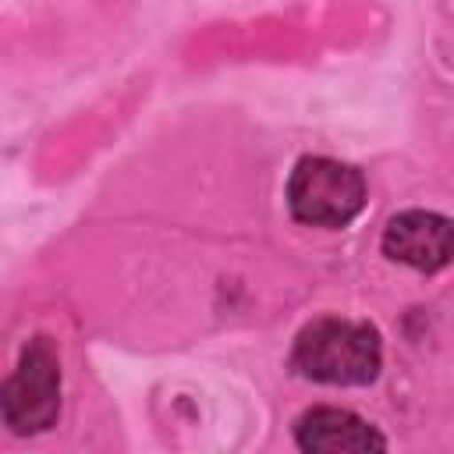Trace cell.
Returning <instances> with one entry per match:
<instances>
[{
  "instance_id": "cell-1",
  "label": "cell",
  "mask_w": 454,
  "mask_h": 454,
  "mask_svg": "<svg viewBox=\"0 0 454 454\" xmlns=\"http://www.w3.org/2000/svg\"><path fill=\"white\" fill-rule=\"evenodd\" d=\"M291 362L301 376L316 383H340V387L372 383L383 362L380 333L369 323L326 316L298 333Z\"/></svg>"
},
{
  "instance_id": "cell-5",
  "label": "cell",
  "mask_w": 454,
  "mask_h": 454,
  "mask_svg": "<svg viewBox=\"0 0 454 454\" xmlns=\"http://www.w3.org/2000/svg\"><path fill=\"white\" fill-rule=\"evenodd\" d=\"M294 440L301 450L312 454H365L383 450L387 440L355 411L344 408H312L298 419Z\"/></svg>"
},
{
  "instance_id": "cell-4",
  "label": "cell",
  "mask_w": 454,
  "mask_h": 454,
  "mask_svg": "<svg viewBox=\"0 0 454 454\" xmlns=\"http://www.w3.org/2000/svg\"><path fill=\"white\" fill-rule=\"evenodd\" d=\"M383 252L422 273H436L454 259V220L429 209H404L383 231Z\"/></svg>"
},
{
  "instance_id": "cell-2",
  "label": "cell",
  "mask_w": 454,
  "mask_h": 454,
  "mask_svg": "<svg viewBox=\"0 0 454 454\" xmlns=\"http://www.w3.org/2000/svg\"><path fill=\"white\" fill-rule=\"evenodd\" d=\"M287 206L298 223L344 227L365 206V181L355 167L330 156H305L291 170Z\"/></svg>"
},
{
  "instance_id": "cell-3",
  "label": "cell",
  "mask_w": 454,
  "mask_h": 454,
  "mask_svg": "<svg viewBox=\"0 0 454 454\" xmlns=\"http://www.w3.org/2000/svg\"><path fill=\"white\" fill-rule=\"evenodd\" d=\"M0 408H4V422L11 426V433L28 436V433L53 426L57 408H60V369H57V355L46 344V337H35L21 351L14 376L0 390Z\"/></svg>"
}]
</instances>
